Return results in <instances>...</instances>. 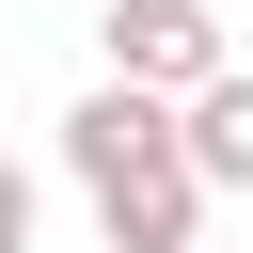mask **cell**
<instances>
[{
	"label": "cell",
	"mask_w": 253,
	"mask_h": 253,
	"mask_svg": "<svg viewBox=\"0 0 253 253\" xmlns=\"http://www.w3.org/2000/svg\"><path fill=\"white\" fill-rule=\"evenodd\" d=\"M0 253H32V174L0 158Z\"/></svg>",
	"instance_id": "5"
},
{
	"label": "cell",
	"mask_w": 253,
	"mask_h": 253,
	"mask_svg": "<svg viewBox=\"0 0 253 253\" xmlns=\"http://www.w3.org/2000/svg\"><path fill=\"white\" fill-rule=\"evenodd\" d=\"M95 237H111V253H190V237H206V174H190V142H158L142 174H111V190H95Z\"/></svg>",
	"instance_id": "3"
},
{
	"label": "cell",
	"mask_w": 253,
	"mask_h": 253,
	"mask_svg": "<svg viewBox=\"0 0 253 253\" xmlns=\"http://www.w3.org/2000/svg\"><path fill=\"white\" fill-rule=\"evenodd\" d=\"M190 174H206V190H253V63H221V79L190 95Z\"/></svg>",
	"instance_id": "4"
},
{
	"label": "cell",
	"mask_w": 253,
	"mask_h": 253,
	"mask_svg": "<svg viewBox=\"0 0 253 253\" xmlns=\"http://www.w3.org/2000/svg\"><path fill=\"white\" fill-rule=\"evenodd\" d=\"M158 142H190V111H174V95H142V79H95V95L63 111V174H79V190H111V174H142Z\"/></svg>",
	"instance_id": "2"
},
{
	"label": "cell",
	"mask_w": 253,
	"mask_h": 253,
	"mask_svg": "<svg viewBox=\"0 0 253 253\" xmlns=\"http://www.w3.org/2000/svg\"><path fill=\"white\" fill-rule=\"evenodd\" d=\"M95 47H111V79H142V95H174V111L221 79V16H206V0H111Z\"/></svg>",
	"instance_id": "1"
}]
</instances>
